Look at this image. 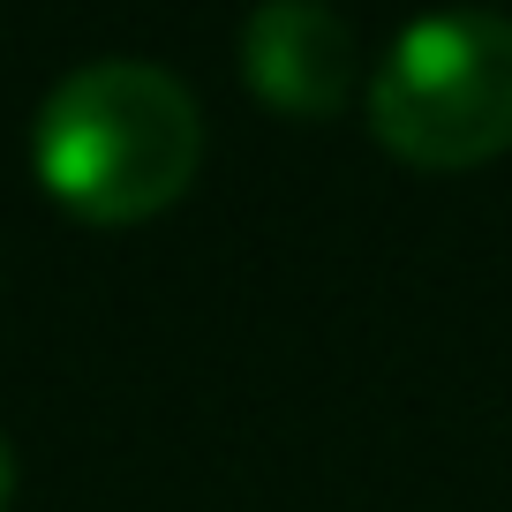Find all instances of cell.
I'll use <instances>...</instances> for the list:
<instances>
[{
  "instance_id": "6da1fadb",
  "label": "cell",
  "mask_w": 512,
  "mask_h": 512,
  "mask_svg": "<svg viewBox=\"0 0 512 512\" xmlns=\"http://www.w3.org/2000/svg\"><path fill=\"white\" fill-rule=\"evenodd\" d=\"M31 166L53 204L91 226L151 219L204 166V113L174 68L106 53V61L68 68L46 91L31 128Z\"/></svg>"
},
{
  "instance_id": "7a4b0ae2",
  "label": "cell",
  "mask_w": 512,
  "mask_h": 512,
  "mask_svg": "<svg viewBox=\"0 0 512 512\" xmlns=\"http://www.w3.org/2000/svg\"><path fill=\"white\" fill-rule=\"evenodd\" d=\"M369 128L384 151L430 174H460L512 151V16L407 23L369 83Z\"/></svg>"
},
{
  "instance_id": "3957f363",
  "label": "cell",
  "mask_w": 512,
  "mask_h": 512,
  "mask_svg": "<svg viewBox=\"0 0 512 512\" xmlns=\"http://www.w3.org/2000/svg\"><path fill=\"white\" fill-rule=\"evenodd\" d=\"M241 76L279 113L324 121V113H339L354 98L362 46H354L347 16H332L317 0H272V8H256L241 23Z\"/></svg>"
},
{
  "instance_id": "277c9868",
  "label": "cell",
  "mask_w": 512,
  "mask_h": 512,
  "mask_svg": "<svg viewBox=\"0 0 512 512\" xmlns=\"http://www.w3.org/2000/svg\"><path fill=\"white\" fill-rule=\"evenodd\" d=\"M16 505V452H8V437H0V512Z\"/></svg>"
}]
</instances>
